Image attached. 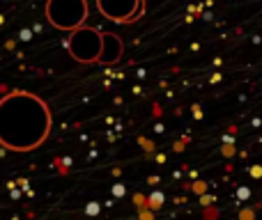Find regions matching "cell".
I'll return each instance as SVG.
<instances>
[{"instance_id":"obj_1","label":"cell","mask_w":262,"mask_h":220,"mask_svg":"<svg viewBox=\"0 0 262 220\" xmlns=\"http://www.w3.org/2000/svg\"><path fill=\"white\" fill-rule=\"evenodd\" d=\"M53 117L32 92H9L0 99V144L9 152H32L49 138Z\"/></svg>"},{"instance_id":"obj_2","label":"cell","mask_w":262,"mask_h":220,"mask_svg":"<svg viewBox=\"0 0 262 220\" xmlns=\"http://www.w3.org/2000/svg\"><path fill=\"white\" fill-rule=\"evenodd\" d=\"M46 18L58 30L74 32L88 18V0H46Z\"/></svg>"},{"instance_id":"obj_3","label":"cell","mask_w":262,"mask_h":220,"mask_svg":"<svg viewBox=\"0 0 262 220\" xmlns=\"http://www.w3.org/2000/svg\"><path fill=\"white\" fill-rule=\"evenodd\" d=\"M67 51L76 62L90 64V62H99L101 55V32L95 28H78V30L69 32L67 39Z\"/></svg>"},{"instance_id":"obj_4","label":"cell","mask_w":262,"mask_h":220,"mask_svg":"<svg viewBox=\"0 0 262 220\" xmlns=\"http://www.w3.org/2000/svg\"><path fill=\"white\" fill-rule=\"evenodd\" d=\"M97 7L108 21L129 23L143 12V0H97Z\"/></svg>"},{"instance_id":"obj_5","label":"cell","mask_w":262,"mask_h":220,"mask_svg":"<svg viewBox=\"0 0 262 220\" xmlns=\"http://www.w3.org/2000/svg\"><path fill=\"white\" fill-rule=\"evenodd\" d=\"M124 44L118 35L113 32H101V55H99V64H115L122 58Z\"/></svg>"}]
</instances>
